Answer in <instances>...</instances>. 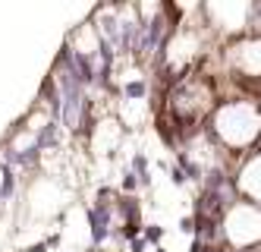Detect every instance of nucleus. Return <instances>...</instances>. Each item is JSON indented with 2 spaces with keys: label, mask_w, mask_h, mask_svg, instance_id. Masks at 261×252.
Segmentation results:
<instances>
[{
  "label": "nucleus",
  "mask_w": 261,
  "mask_h": 252,
  "mask_svg": "<svg viewBox=\"0 0 261 252\" xmlns=\"http://www.w3.org/2000/svg\"><path fill=\"white\" fill-rule=\"evenodd\" d=\"M136 189H139V177L126 167L123 177H120V193H123V196H136Z\"/></svg>",
  "instance_id": "20e7f679"
},
{
  "label": "nucleus",
  "mask_w": 261,
  "mask_h": 252,
  "mask_svg": "<svg viewBox=\"0 0 261 252\" xmlns=\"http://www.w3.org/2000/svg\"><path fill=\"white\" fill-rule=\"evenodd\" d=\"M123 98L126 101H145L148 98V82L145 79H129V82H123Z\"/></svg>",
  "instance_id": "f03ea898"
},
{
  "label": "nucleus",
  "mask_w": 261,
  "mask_h": 252,
  "mask_svg": "<svg viewBox=\"0 0 261 252\" xmlns=\"http://www.w3.org/2000/svg\"><path fill=\"white\" fill-rule=\"evenodd\" d=\"M145 249H148V243H145V239H142V236L129 243V252H145Z\"/></svg>",
  "instance_id": "6e6552de"
},
{
  "label": "nucleus",
  "mask_w": 261,
  "mask_h": 252,
  "mask_svg": "<svg viewBox=\"0 0 261 252\" xmlns=\"http://www.w3.org/2000/svg\"><path fill=\"white\" fill-rule=\"evenodd\" d=\"M170 183L173 186H186V174L180 171V167H170Z\"/></svg>",
  "instance_id": "0eeeda50"
},
{
  "label": "nucleus",
  "mask_w": 261,
  "mask_h": 252,
  "mask_svg": "<svg viewBox=\"0 0 261 252\" xmlns=\"http://www.w3.org/2000/svg\"><path fill=\"white\" fill-rule=\"evenodd\" d=\"M180 233H192L195 236V218L192 214H183L180 218Z\"/></svg>",
  "instance_id": "423d86ee"
},
{
  "label": "nucleus",
  "mask_w": 261,
  "mask_h": 252,
  "mask_svg": "<svg viewBox=\"0 0 261 252\" xmlns=\"http://www.w3.org/2000/svg\"><path fill=\"white\" fill-rule=\"evenodd\" d=\"M110 224H113V205H107V202L88 205V227H91V246L94 249L110 239Z\"/></svg>",
  "instance_id": "f257e3e1"
},
{
  "label": "nucleus",
  "mask_w": 261,
  "mask_h": 252,
  "mask_svg": "<svg viewBox=\"0 0 261 252\" xmlns=\"http://www.w3.org/2000/svg\"><path fill=\"white\" fill-rule=\"evenodd\" d=\"M164 236H167V230L161 224H142V239L148 246H164Z\"/></svg>",
  "instance_id": "7ed1b4c3"
},
{
  "label": "nucleus",
  "mask_w": 261,
  "mask_h": 252,
  "mask_svg": "<svg viewBox=\"0 0 261 252\" xmlns=\"http://www.w3.org/2000/svg\"><path fill=\"white\" fill-rule=\"evenodd\" d=\"M85 252H98V249H94V246H88V249H85Z\"/></svg>",
  "instance_id": "1a4fd4ad"
},
{
  "label": "nucleus",
  "mask_w": 261,
  "mask_h": 252,
  "mask_svg": "<svg viewBox=\"0 0 261 252\" xmlns=\"http://www.w3.org/2000/svg\"><path fill=\"white\" fill-rule=\"evenodd\" d=\"M133 167H129V171H133L136 177H148L151 171H148V158H145V151H136L133 154V161H129Z\"/></svg>",
  "instance_id": "39448f33"
}]
</instances>
